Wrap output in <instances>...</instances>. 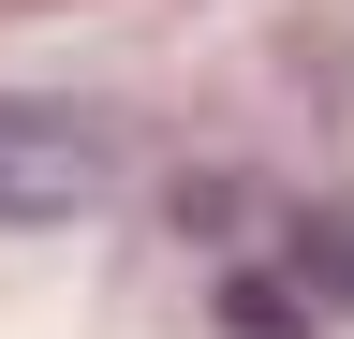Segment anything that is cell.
<instances>
[{
	"instance_id": "6da1fadb",
	"label": "cell",
	"mask_w": 354,
	"mask_h": 339,
	"mask_svg": "<svg viewBox=\"0 0 354 339\" xmlns=\"http://www.w3.org/2000/svg\"><path fill=\"white\" fill-rule=\"evenodd\" d=\"M104 206V133L59 104H0V222H74Z\"/></svg>"
}]
</instances>
